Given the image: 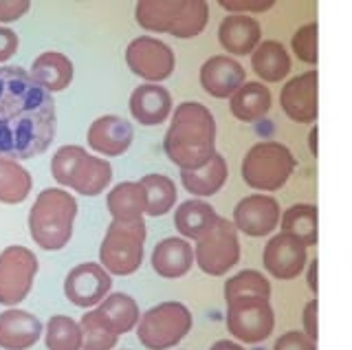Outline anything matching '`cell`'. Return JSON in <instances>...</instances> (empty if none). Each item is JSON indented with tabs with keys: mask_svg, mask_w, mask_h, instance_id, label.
Segmentation results:
<instances>
[{
	"mask_svg": "<svg viewBox=\"0 0 352 350\" xmlns=\"http://www.w3.org/2000/svg\"><path fill=\"white\" fill-rule=\"evenodd\" d=\"M58 130L51 93L20 67H0V157L22 161L47 152Z\"/></svg>",
	"mask_w": 352,
	"mask_h": 350,
	"instance_id": "obj_1",
	"label": "cell"
},
{
	"mask_svg": "<svg viewBox=\"0 0 352 350\" xmlns=\"http://www.w3.org/2000/svg\"><path fill=\"white\" fill-rule=\"evenodd\" d=\"M163 150L176 168L196 170L216 155V119L198 102H183L172 115Z\"/></svg>",
	"mask_w": 352,
	"mask_h": 350,
	"instance_id": "obj_2",
	"label": "cell"
},
{
	"mask_svg": "<svg viewBox=\"0 0 352 350\" xmlns=\"http://www.w3.org/2000/svg\"><path fill=\"white\" fill-rule=\"evenodd\" d=\"M77 218V201L62 188H47L29 210V234L40 249L58 251L69 245Z\"/></svg>",
	"mask_w": 352,
	"mask_h": 350,
	"instance_id": "obj_3",
	"label": "cell"
},
{
	"mask_svg": "<svg viewBox=\"0 0 352 350\" xmlns=\"http://www.w3.org/2000/svg\"><path fill=\"white\" fill-rule=\"evenodd\" d=\"M135 18L141 29L152 34H170L174 38H196L209 20L205 0H139Z\"/></svg>",
	"mask_w": 352,
	"mask_h": 350,
	"instance_id": "obj_4",
	"label": "cell"
},
{
	"mask_svg": "<svg viewBox=\"0 0 352 350\" xmlns=\"http://www.w3.org/2000/svg\"><path fill=\"white\" fill-rule=\"evenodd\" d=\"M51 177L82 196H97L113 181V166L82 146H62L51 159Z\"/></svg>",
	"mask_w": 352,
	"mask_h": 350,
	"instance_id": "obj_5",
	"label": "cell"
},
{
	"mask_svg": "<svg viewBox=\"0 0 352 350\" xmlns=\"http://www.w3.org/2000/svg\"><path fill=\"white\" fill-rule=\"evenodd\" d=\"M146 223L139 221H113L99 247V265L110 276H130L143 262L146 251Z\"/></svg>",
	"mask_w": 352,
	"mask_h": 350,
	"instance_id": "obj_6",
	"label": "cell"
},
{
	"mask_svg": "<svg viewBox=\"0 0 352 350\" xmlns=\"http://www.w3.org/2000/svg\"><path fill=\"white\" fill-rule=\"evenodd\" d=\"M295 170L293 152L280 141H260L242 159V179L251 190L278 192Z\"/></svg>",
	"mask_w": 352,
	"mask_h": 350,
	"instance_id": "obj_7",
	"label": "cell"
},
{
	"mask_svg": "<svg viewBox=\"0 0 352 350\" xmlns=\"http://www.w3.org/2000/svg\"><path fill=\"white\" fill-rule=\"evenodd\" d=\"M192 313L181 302H161L152 306L137 322V339L148 350H170L179 346L192 331Z\"/></svg>",
	"mask_w": 352,
	"mask_h": 350,
	"instance_id": "obj_8",
	"label": "cell"
},
{
	"mask_svg": "<svg viewBox=\"0 0 352 350\" xmlns=\"http://www.w3.org/2000/svg\"><path fill=\"white\" fill-rule=\"evenodd\" d=\"M194 260L198 269L214 278L225 276L231 267H236L240 260V238L234 223L218 218L216 225L201 240H196Z\"/></svg>",
	"mask_w": 352,
	"mask_h": 350,
	"instance_id": "obj_9",
	"label": "cell"
},
{
	"mask_svg": "<svg viewBox=\"0 0 352 350\" xmlns=\"http://www.w3.org/2000/svg\"><path fill=\"white\" fill-rule=\"evenodd\" d=\"M38 258L31 249L11 245L0 251V304L14 309L27 298L38 276Z\"/></svg>",
	"mask_w": 352,
	"mask_h": 350,
	"instance_id": "obj_10",
	"label": "cell"
},
{
	"mask_svg": "<svg viewBox=\"0 0 352 350\" xmlns=\"http://www.w3.org/2000/svg\"><path fill=\"white\" fill-rule=\"evenodd\" d=\"M227 331L242 344H260L275 328V313L269 300H238L227 304Z\"/></svg>",
	"mask_w": 352,
	"mask_h": 350,
	"instance_id": "obj_11",
	"label": "cell"
},
{
	"mask_svg": "<svg viewBox=\"0 0 352 350\" xmlns=\"http://www.w3.org/2000/svg\"><path fill=\"white\" fill-rule=\"evenodd\" d=\"M126 64L137 78L148 84L168 80L174 71V51L163 40L152 36H139L126 49Z\"/></svg>",
	"mask_w": 352,
	"mask_h": 350,
	"instance_id": "obj_12",
	"label": "cell"
},
{
	"mask_svg": "<svg viewBox=\"0 0 352 350\" xmlns=\"http://www.w3.org/2000/svg\"><path fill=\"white\" fill-rule=\"evenodd\" d=\"M110 289H113V278L99 262H82L66 273L64 280L66 300L80 309H91L99 304Z\"/></svg>",
	"mask_w": 352,
	"mask_h": 350,
	"instance_id": "obj_13",
	"label": "cell"
},
{
	"mask_svg": "<svg viewBox=\"0 0 352 350\" xmlns=\"http://www.w3.org/2000/svg\"><path fill=\"white\" fill-rule=\"evenodd\" d=\"M262 265L275 280H295L308 265V251L297 238L282 232L264 247Z\"/></svg>",
	"mask_w": 352,
	"mask_h": 350,
	"instance_id": "obj_14",
	"label": "cell"
},
{
	"mask_svg": "<svg viewBox=\"0 0 352 350\" xmlns=\"http://www.w3.org/2000/svg\"><path fill=\"white\" fill-rule=\"evenodd\" d=\"M280 223V203L269 194H251L245 196L234 207V227L253 238H262L271 234Z\"/></svg>",
	"mask_w": 352,
	"mask_h": 350,
	"instance_id": "obj_15",
	"label": "cell"
},
{
	"mask_svg": "<svg viewBox=\"0 0 352 350\" xmlns=\"http://www.w3.org/2000/svg\"><path fill=\"white\" fill-rule=\"evenodd\" d=\"M280 106L286 117L297 124H313L317 119V71L311 69L282 86Z\"/></svg>",
	"mask_w": 352,
	"mask_h": 350,
	"instance_id": "obj_16",
	"label": "cell"
},
{
	"mask_svg": "<svg viewBox=\"0 0 352 350\" xmlns=\"http://www.w3.org/2000/svg\"><path fill=\"white\" fill-rule=\"evenodd\" d=\"M132 139H135V128L117 115L97 117L86 133L88 146L102 157H121L132 146Z\"/></svg>",
	"mask_w": 352,
	"mask_h": 350,
	"instance_id": "obj_17",
	"label": "cell"
},
{
	"mask_svg": "<svg viewBox=\"0 0 352 350\" xmlns=\"http://www.w3.org/2000/svg\"><path fill=\"white\" fill-rule=\"evenodd\" d=\"M247 80L242 64L231 56H214L201 67V86L216 100H227Z\"/></svg>",
	"mask_w": 352,
	"mask_h": 350,
	"instance_id": "obj_18",
	"label": "cell"
},
{
	"mask_svg": "<svg viewBox=\"0 0 352 350\" xmlns=\"http://www.w3.org/2000/svg\"><path fill=\"white\" fill-rule=\"evenodd\" d=\"M44 333V326L36 315L22 309H7L0 313V348L3 350H29Z\"/></svg>",
	"mask_w": 352,
	"mask_h": 350,
	"instance_id": "obj_19",
	"label": "cell"
},
{
	"mask_svg": "<svg viewBox=\"0 0 352 350\" xmlns=\"http://www.w3.org/2000/svg\"><path fill=\"white\" fill-rule=\"evenodd\" d=\"M194 265V247L185 238H165L152 251V269L163 280H179Z\"/></svg>",
	"mask_w": 352,
	"mask_h": 350,
	"instance_id": "obj_20",
	"label": "cell"
},
{
	"mask_svg": "<svg viewBox=\"0 0 352 350\" xmlns=\"http://www.w3.org/2000/svg\"><path fill=\"white\" fill-rule=\"evenodd\" d=\"M172 111V95L161 84H141L130 95V113L141 126H159Z\"/></svg>",
	"mask_w": 352,
	"mask_h": 350,
	"instance_id": "obj_21",
	"label": "cell"
},
{
	"mask_svg": "<svg viewBox=\"0 0 352 350\" xmlns=\"http://www.w3.org/2000/svg\"><path fill=\"white\" fill-rule=\"evenodd\" d=\"M262 29L256 18L229 14L223 18L218 27V40L220 47L229 51L231 56H249L260 45Z\"/></svg>",
	"mask_w": 352,
	"mask_h": 350,
	"instance_id": "obj_22",
	"label": "cell"
},
{
	"mask_svg": "<svg viewBox=\"0 0 352 350\" xmlns=\"http://www.w3.org/2000/svg\"><path fill=\"white\" fill-rule=\"evenodd\" d=\"M31 80L40 84L47 93H60L71 86L75 78L73 62L60 51H44L31 64Z\"/></svg>",
	"mask_w": 352,
	"mask_h": 350,
	"instance_id": "obj_23",
	"label": "cell"
},
{
	"mask_svg": "<svg viewBox=\"0 0 352 350\" xmlns=\"http://www.w3.org/2000/svg\"><path fill=\"white\" fill-rule=\"evenodd\" d=\"M273 97L269 86H264L262 82H245L240 89L231 95V115H234L238 122H258L264 115L271 111Z\"/></svg>",
	"mask_w": 352,
	"mask_h": 350,
	"instance_id": "obj_24",
	"label": "cell"
},
{
	"mask_svg": "<svg viewBox=\"0 0 352 350\" xmlns=\"http://www.w3.org/2000/svg\"><path fill=\"white\" fill-rule=\"evenodd\" d=\"M99 317L104 320V324L113 331L117 337L130 333L132 328L137 326L139 322V304L135 302V298H130L128 293H108L106 298L97 304Z\"/></svg>",
	"mask_w": 352,
	"mask_h": 350,
	"instance_id": "obj_25",
	"label": "cell"
},
{
	"mask_svg": "<svg viewBox=\"0 0 352 350\" xmlns=\"http://www.w3.org/2000/svg\"><path fill=\"white\" fill-rule=\"evenodd\" d=\"M251 69L262 82L278 84L291 73V58L284 45L275 40L260 42L251 53Z\"/></svg>",
	"mask_w": 352,
	"mask_h": 350,
	"instance_id": "obj_26",
	"label": "cell"
},
{
	"mask_svg": "<svg viewBox=\"0 0 352 350\" xmlns=\"http://www.w3.org/2000/svg\"><path fill=\"white\" fill-rule=\"evenodd\" d=\"M218 218L220 216L214 212V207L209 203L190 199L181 203L179 210H174V227L187 240H201L216 225Z\"/></svg>",
	"mask_w": 352,
	"mask_h": 350,
	"instance_id": "obj_27",
	"label": "cell"
},
{
	"mask_svg": "<svg viewBox=\"0 0 352 350\" xmlns=\"http://www.w3.org/2000/svg\"><path fill=\"white\" fill-rule=\"evenodd\" d=\"M225 181H227V161L218 152L201 168L181 170L183 188L194 196H214L223 190Z\"/></svg>",
	"mask_w": 352,
	"mask_h": 350,
	"instance_id": "obj_28",
	"label": "cell"
},
{
	"mask_svg": "<svg viewBox=\"0 0 352 350\" xmlns=\"http://www.w3.org/2000/svg\"><path fill=\"white\" fill-rule=\"evenodd\" d=\"M106 207L113 221H139L146 214V192L139 181H124L108 192Z\"/></svg>",
	"mask_w": 352,
	"mask_h": 350,
	"instance_id": "obj_29",
	"label": "cell"
},
{
	"mask_svg": "<svg viewBox=\"0 0 352 350\" xmlns=\"http://www.w3.org/2000/svg\"><path fill=\"white\" fill-rule=\"evenodd\" d=\"M284 234H291L308 249L317 245V207L311 203H297L280 214Z\"/></svg>",
	"mask_w": 352,
	"mask_h": 350,
	"instance_id": "obj_30",
	"label": "cell"
},
{
	"mask_svg": "<svg viewBox=\"0 0 352 350\" xmlns=\"http://www.w3.org/2000/svg\"><path fill=\"white\" fill-rule=\"evenodd\" d=\"M33 188V179L20 161L0 157V203L18 205L27 199Z\"/></svg>",
	"mask_w": 352,
	"mask_h": 350,
	"instance_id": "obj_31",
	"label": "cell"
},
{
	"mask_svg": "<svg viewBox=\"0 0 352 350\" xmlns=\"http://www.w3.org/2000/svg\"><path fill=\"white\" fill-rule=\"evenodd\" d=\"M269 298H271V282L260 271L245 269L225 282L227 304L238 300H269Z\"/></svg>",
	"mask_w": 352,
	"mask_h": 350,
	"instance_id": "obj_32",
	"label": "cell"
},
{
	"mask_svg": "<svg viewBox=\"0 0 352 350\" xmlns=\"http://www.w3.org/2000/svg\"><path fill=\"white\" fill-rule=\"evenodd\" d=\"M139 185L146 192V214L148 216H163L168 214L176 203V185L165 174H146Z\"/></svg>",
	"mask_w": 352,
	"mask_h": 350,
	"instance_id": "obj_33",
	"label": "cell"
},
{
	"mask_svg": "<svg viewBox=\"0 0 352 350\" xmlns=\"http://www.w3.org/2000/svg\"><path fill=\"white\" fill-rule=\"evenodd\" d=\"M47 350H82V331L73 317L53 315L44 326Z\"/></svg>",
	"mask_w": 352,
	"mask_h": 350,
	"instance_id": "obj_34",
	"label": "cell"
},
{
	"mask_svg": "<svg viewBox=\"0 0 352 350\" xmlns=\"http://www.w3.org/2000/svg\"><path fill=\"white\" fill-rule=\"evenodd\" d=\"M82 331V350H113L117 346V335L110 331L95 309L86 311L77 322Z\"/></svg>",
	"mask_w": 352,
	"mask_h": 350,
	"instance_id": "obj_35",
	"label": "cell"
},
{
	"mask_svg": "<svg viewBox=\"0 0 352 350\" xmlns=\"http://www.w3.org/2000/svg\"><path fill=\"white\" fill-rule=\"evenodd\" d=\"M291 47L295 51V56L300 58L304 64L315 67L317 64V25L308 23V25L297 29L293 34Z\"/></svg>",
	"mask_w": 352,
	"mask_h": 350,
	"instance_id": "obj_36",
	"label": "cell"
},
{
	"mask_svg": "<svg viewBox=\"0 0 352 350\" xmlns=\"http://www.w3.org/2000/svg\"><path fill=\"white\" fill-rule=\"evenodd\" d=\"M223 9H227L229 14H240V16H249V14H262L269 12L275 5L273 0H220L218 3Z\"/></svg>",
	"mask_w": 352,
	"mask_h": 350,
	"instance_id": "obj_37",
	"label": "cell"
},
{
	"mask_svg": "<svg viewBox=\"0 0 352 350\" xmlns=\"http://www.w3.org/2000/svg\"><path fill=\"white\" fill-rule=\"evenodd\" d=\"M273 350H317V346L302 331H289L275 339Z\"/></svg>",
	"mask_w": 352,
	"mask_h": 350,
	"instance_id": "obj_38",
	"label": "cell"
},
{
	"mask_svg": "<svg viewBox=\"0 0 352 350\" xmlns=\"http://www.w3.org/2000/svg\"><path fill=\"white\" fill-rule=\"evenodd\" d=\"M29 9V0H0V23H16Z\"/></svg>",
	"mask_w": 352,
	"mask_h": 350,
	"instance_id": "obj_39",
	"label": "cell"
},
{
	"mask_svg": "<svg viewBox=\"0 0 352 350\" xmlns=\"http://www.w3.org/2000/svg\"><path fill=\"white\" fill-rule=\"evenodd\" d=\"M18 51V36L16 31H11L9 27L0 25V64L11 60Z\"/></svg>",
	"mask_w": 352,
	"mask_h": 350,
	"instance_id": "obj_40",
	"label": "cell"
},
{
	"mask_svg": "<svg viewBox=\"0 0 352 350\" xmlns=\"http://www.w3.org/2000/svg\"><path fill=\"white\" fill-rule=\"evenodd\" d=\"M302 328H304V335L308 339H317V298H313L311 302H308L304 306V311H302Z\"/></svg>",
	"mask_w": 352,
	"mask_h": 350,
	"instance_id": "obj_41",
	"label": "cell"
},
{
	"mask_svg": "<svg viewBox=\"0 0 352 350\" xmlns=\"http://www.w3.org/2000/svg\"><path fill=\"white\" fill-rule=\"evenodd\" d=\"M308 289L317 295V260H311V267H308Z\"/></svg>",
	"mask_w": 352,
	"mask_h": 350,
	"instance_id": "obj_42",
	"label": "cell"
},
{
	"mask_svg": "<svg viewBox=\"0 0 352 350\" xmlns=\"http://www.w3.org/2000/svg\"><path fill=\"white\" fill-rule=\"evenodd\" d=\"M209 350H245V346L231 342V339H220V342H216Z\"/></svg>",
	"mask_w": 352,
	"mask_h": 350,
	"instance_id": "obj_43",
	"label": "cell"
},
{
	"mask_svg": "<svg viewBox=\"0 0 352 350\" xmlns=\"http://www.w3.org/2000/svg\"><path fill=\"white\" fill-rule=\"evenodd\" d=\"M308 139H311V152H313V157H317V128L311 130Z\"/></svg>",
	"mask_w": 352,
	"mask_h": 350,
	"instance_id": "obj_44",
	"label": "cell"
}]
</instances>
